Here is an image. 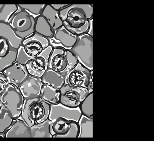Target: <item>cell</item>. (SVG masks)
I'll return each mask as SVG.
<instances>
[{
	"label": "cell",
	"mask_w": 154,
	"mask_h": 141,
	"mask_svg": "<svg viewBox=\"0 0 154 141\" xmlns=\"http://www.w3.org/2000/svg\"><path fill=\"white\" fill-rule=\"evenodd\" d=\"M59 15L66 28L79 36L87 33L90 29V20L93 18V6L70 5L59 11Z\"/></svg>",
	"instance_id": "6da1fadb"
},
{
	"label": "cell",
	"mask_w": 154,
	"mask_h": 141,
	"mask_svg": "<svg viewBox=\"0 0 154 141\" xmlns=\"http://www.w3.org/2000/svg\"><path fill=\"white\" fill-rule=\"evenodd\" d=\"M70 51L80 64L93 71V36L87 33L78 36L77 42Z\"/></svg>",
	"instance_id": "7a4b0ae2"
},
{
	"label": "cell",
	"mask_w": 154,
	"mask_h": 141,
	"mask_svg": "<svg viewBox=\"0 0 154 141\" xmlns=\"http://www.w3.org/2000/svg\"><path fill=\"white\" fill-rule=\"evenodd\" d=\"M24 100L19 88L11 84L0 95V102L10 111L14 121L20 116Z\"/></svg>",
	"instance_id": "3957f363"
},
{
	"label": "cell",
	"mask_w": 154,
	"mask_h": 141,
	"mask_svg": "<svg viewBox=\"0 0 154 141\" xmlns=\"http://www.w3.org/2000/svg\"><path fill=\"white\" fill-rule=\"evenodd\" d=\"M35 20L23 10L14 17L9 24L17 35L24 40L35 34Z\"/></svg>",
	"instance_id": "277c9868"
},
{
	"label": "cell",
	"mask_w": 154,
	"mask_h": 141,
	"mask_svg": "<svg viewBox=\"0 0 154 141\" xmlns=\"http://www.w3.org/2000/svg\"><path fill=\"white\" fill-rule=\"evenodd\" d=\"M52 138H78L79 133L78 123L57 118L50 124Z\"/></svg>",
	"instance_id": "5b68a950"
},
{
	"label": "cell",
	"mask_w": 154,
	"mask_h": 141,
	"mask_svg": "<svg viewBox=\"0 0 154 141\" xmlns=\"http://www.w3.org/2000/svg\"><path fill=\"white\" fill-rule=\"evenodd\" d=\"M60 90V103L71 108L79 107L82 102L91 92L88 89L72 87L65 83Z\"/></svg>",
	"instance_id": "8992f818"
},
{
	"label": "cell",
	"mask_w": 154,
	"mask_h": 141,
	"mask_svg": "<svg viewBox=\"0 0 154 141\" xmlns=\"http://www.w3.org/2000/svg\"><path fill=\"white\" fill-rule=\"evenodd\" d=\"M92 75L93 71L89 70L79 62L65 78V83L72 87L88 89Z\"/></svg>",
	"instance_id": "52a82bcc"
},
{
	"label": "cell",
	"mask_w": 154,
	"mask_h": 141,
	"mask_svg": "<svg viewBox=\"0 0 154 141\" xmlns=\"http://www.w3.org/2000/svg\"><path fill=\"white\" fill-rule=\"evenodd\" d=\"M78 36L69 31L64 25L55 31L53 37L49 39L54 48H61L70 50L78 41Z\"/></svg>",
	"instance_id": "ba28073f"
},
{
	"label": "cell",
	"mask_w": 154,
	"mask_h": 141,
	"mask_svg": "<svg viewBox=\"0 0 154 141\" xmlns=\"http://www.w3.org/2000/svg\"><path fill=\"white\" fill-rule=\"evenodd\" d=\"M79 107L71 108L59 103L50 106V111L48 119L51 121L61 118L68 121L78 123L82 115Z\"/></svg>",
	"instance_id": "9c48e42d"
},
{
	"label": "cell",
	"mask_w": 154,
	"mask_h": 141,
	"mask_svg": "<svg viewBox=\"0 0 154 141\" xmlns=\"http://www.w3.org/2000/svg\"><path fill=\"white\" fill-rule=\"evenodd\" d=\"M9 84L18 88L29 75L25 66L14 62L3 71Z\"/></svg>",
	"instance_id": "30bf717a"
},
{
	"label": "cell",
	"mask_w": 154,
	"mask_h": 141,
	"mask_svg": "<svg viewBox=\"0 0 154 141\" xmlns=\"http://www.w3.org/2000/svg\"><path fill=\"white\" fill-rule=\"evenodd\" d=\"M43 83L41 78L29 75L18 87L24 99L40 97Z\"/></svg>",
	"instance_id": "8fae6325"
},
{
	"label": "cell",
	"mask_w": 154,
	"mask_h": 141,
	"mask_svg": "<svg viewBox=\"0 0 154 141\" xmlns=\"http://www.w3.org/2000/svg\"><path fill=\"white\" fill-rule=\"evenodd\" d=\"M6 138H31L30 127L21 118L14 121L8 129L4 133Z\"/></svg>",
	"instance_id": "7c38bea8"
},
{
	"label": "cell",
	"mask_w": 154,
	"mask_h": 141,
	"mask_svg": "<svg viewBox=\"0 0 154 141\" xmlns=\"http://www.w3.org/2000/svg\"><path fill=\"white\" fill-rule=\"evenodd\" d=\"M50 106L41 100L33 103L29 109V116L35 124L41 123L48 119Z\"/></svg>",
	"instance_id": "4fadbf2b"
},
{
	"label": "cell",
	"mask_w": 154,
	"mask_h": 141,
	"mask_svg": "<svg viewBox=\"0 0 154 141\" xmlns=\"http://www.w3.org/2000/svg\"><path fill=\"white\" fill-rule=\"evenodd\" d=\"M67 63L66 50L61 48H54L49 61L48 68L61 73L66 69Z\"/></svg>",
	"instance_id": "5bb4252c"
},
{
	"label": "cell",
	"mask_w": 154,
	"mask_h": 141,
	"mask_svg": "<svg viewBox=\"0 0 154 141\" xmlns=\"http://www.w3.org/2000/svg\"><path fill=\"white\" fill-rule=\"evenodd\" d=\"M0 38L6 39L10 48L17 50L22 45L23 40L17 35L9 24L2 22H0Z\"/></svg>",
	"instance_id": "9a60e30c"
},
{
	"label": "cell",
	"mask_w": 154,
	"mask_h": 141,
	"mask_svg": "<svg viewBox=\"0 0 154 141\" xmlns=\"http://www.w3.org/2000/svg\"><path fill=\"white\" fill-rule=\"evenodd\" d=\"M29 75L41 78L48 69L45 60L41 57H36L28 62L25 65Z\"/></svg>",
	"instance_id": "2e32d148"
},
{
	"label": "cell",
	"mask_w": 154,
	"mask_h": 141,
	"mask_svg": "<svg viewBox=\"0 0 154 141\" xmlns=\"http://www.w3.org/2000/svg\"><path fill=\"white\" fill-rule=\"evenodd\" d=\"M60 96L61 92L59 89L53 87L47 84H43L40 97L42 101L51 106L60 102Z\"/></svg>",
	"instance_id": "e0dca14e"
},
{
	"label": "cell",
	"mask_w": 154,
	"mask_h": 141,
	"mask_svg": "<svg viewBox=\"0 0 154 141\" xmlns=\"http://www.w3.org/2000/svg\"><path fill=\"white\" fill-rule=\"evenodd\" d=\"M41 79L43 84H47L59 89L65 82V78L64 76L50 69H47Z\"/></svg>",
	"instance_id": "ac0fdd59"
},
{
	"label": "cell",
	"mask_w": 154,
	"mask_h": 141,
	"mask_svg": "<svg viewBox=\"0 0 154 141\" xmlns=\"http://www.w3.org/2000/svg\"><path fill=\"white\" fill-rule=\"evenodd\" d=\"M41 15L48 22L54 31L64 25L63 22L59 16V12L54 9L50 5H45Z\"/></svg>",
	"instance_id": "d6986e66"
},
{
	"label": "cell",
	"mask_w": 154,
	"mask_h": 141,
	"mask_svg": "<svg viewBox=\"0 0 154 141\" xmlns=\"http://www.w3.org/2000/svg\"><path fill=\"white\" fill-rule=\"evenodd\" d=\"M51 121L49 119L43 122L35 124L30 128L32 138H52L51 133L50 124Z\"/></svg>",
	"instance_id": "ffe728a7"
},
{
	"label": "cell",
	"mask_w": 154,
	"mask_h": 141,
	"mask_svg": "<svg viewBox=\"0 0 154 141\" xmlns=\"http://www.w3.org/2000/svg\"><path fill=\"white\" fill-rule=\"evenodd\" d=\"M35 32L49 40L53 37L55 33L51 26L42 15L35 20Z\"/></svg>",
	"instance_id": "44dd1931"
},
{
	"label": "cell",
	"mask_w": 154,
	"mask_h": 141,
	"mask_svg": "<svg viewBox=\"0 0 154 141\" xmlns=\"http://www.w3.org/2000/svg\"><path fill=\"white\" fill-rule=\"evenodd\" d=\"M22 11L18 5H4L0 11V22L10 24L14 17Z\"/></svg>",
	"instance_id": "7402d4cb"
},
{
	"label": "cell",
	"mask_w": 154,
	"mask_h": 141,
	"mask_svg": "<svg viewBox=\"0 0 154 141\" xmlns=\"http://www.w3.org/2000/svg\"><path fill=\"white\" fill-rule=\"evenodd\" d=\"M79 133L78 138H93V119L82 115L78 121Z\"/></svg>",
	"instance_id": "603a6c76"
},
{
	"label": "cell",
	"mask_w": 154,
	"mask_h": 141,
	"mask_svg": "<svg viewBox=\"0 0 154 141\" xmlns=\"http://www.w3.org/2000/svg\"><path fill=\"white\" fill-rule=\"evenodd\" d=\"M41 100L40 97L24 99L21 114L20 116L30 128L35 124V123L29 117V108L33 103Z\"/></svg>",
	"instance_id": "cb8c5ba5"
},
{
	"label": "cell",
	"mask_w": 154,
	"mask_h": 141,
	"mask_svg": "<svg viewBox=\"0 0 154 141\" xmlns=\"http://www.w3.org/2000/svg\"><path fill=\"white\" fill-rule=\"evenodd\" d=\"M14 121L11 113L6 109L0 112V134H4Z\"/></svg>",
	"instance_id": "d4e9b609"
},
{
	"label": "cell",
	"mask_w": 154,
	"mask_h": 141,
	"mask_svg": "<svg viewBox=\"0 0 154 141\" xmlns=\"http://www.w3.org/2000/svg\"><path fill=\"white\" fill-rule=\"evenodd\" d=\"M82 114L93 119V92H90L79 106Z\"/></svg>",
	"instance_id": "484cf974"
},
{
	"label": "cell",
	"mask_w": 154,
	"mask_h": 141,
	"mask_svg": "<svg viewBox=\"0 0 154 141\" xmlns=\"http://www.w3.org/2000/svg\"><path fill=\"white\" fill-rule=\"evenodd\" d=\"M23 10L27 12L29 16L35 20L42 15L46 5H18Z\"/></svg>",
	"instance_id": "4316f807"
},
{
	"label": "cell",
	"mask_w": 154,
	"mask_h": 141,
	"mask_svg": "<svg viewBox=\"0 0 154 141\" xmlns=\"http://www.w3.org/2000/svg\"><path fill=\"white\" fill-rule=\"evenodd\" d=\"M17 50L10 48L9 52L5 56L0 57V71L5 69L12 66L16 59Z\"/></svg>",
	"instance_id": "83f0119b"
},
{
	"label": "cell",
	"mask_w": 154,
	"mask_h": 141,
	"mask_svg": "<svg viewBox=\"0 0 154 141\" xmlns=\"http://www.w3.org/2000/svg\"><path fill=\"white\" fill-rule=\"evenodd\" d=\"M66 55L68 61L67 66L63 72L59 73L65 78L76 67L79 62L76 56L70 50H66Z\"/></svg>",
	"instance_id": "f1b7e54d"
},
{
	"label": "cell",
	"mask_w": 154,
	"mask_h": 141,
	"mask_svg": "<svg viewBox=\"0 0 154 141\" xmlns=\"http://www.w3.org/2000/svg\"><path fill=\"white\" fill-rule=\"evenodd\" d=\"M24 46L28 54L34 58L37 57L43 49L41 43L35 41H29Z\"/></svg>",
	"instance_id": "f546056e"
},
{
	"label": "cell",
	"mask_w": 154,
	"mask_h": 141,
	"mask_svg": "<svg viewBox=\"0 0 154 141\" xmlns=\"http://www.w3.org/2000/svg\"><path fill=\"white\" fill-rule=\"evenodd\" d=\"M34 58L28 54L26 51L25 47L21 45L17 50L16 59L15 62L25 66L28 62Z\"/></svg>",
	"instance_id": "4dcf8cb0"
},
{
	"label": "cell",
	"mask_w": 154,
	"mask_h": 141,
	"mask_svg": "<svg viewBox=\"0 0 154 141\" xmlns=\"http://www.w3.org/2000/svg\"><path fill=\"white\" fill-rule=\"evenodd\" d=\"M33 41L39 42L42 46L43 48H46L50 44L49 40L35 32V34L30 37L28 38L27 39L23 40L22 42V45L23 46H24L26 43L29 42V41Z\"/></svg>",
	"instance_id": "1f68e13d"
},
{
	"label": "cell",
	"mask_w": 154,
	"mask_h": 141,
	"mask_svg": "<svg viewBox=\"0 0 154 141\" xmlns=\"http://www.w3.org/2000/svg\"><path fill=\"white\" fill-rule=\"evenodd\" d=\"M54 48V47L50 44L46 48H43L42 51L37 56L42 57L44 60H45L48 67L51 55Z\"/></svg>",
	"instance_id": "d6a6232c"
},
{
	"label": "cell",
	"mask_w": 154,
	"mask_h": 141,
	"mask_svg": "<svg viewBox=\"0 0 154 141\" xmlns=\"http://www.w3.org/2000/svg\"><path fill=\"white\" fill-rule=\"evenodd\" d=\"M10 50V46L8 41L3 38H0V57L5 56Z\"/></svg>",
	"instance_id": "836d02e7"
},
{
	"label": "cell",
	"mask_w": 154,
	"mask_h": 141,
	"mask_svg": "<svg viewBox=\"0 0 154 141\" xmlns=\"http://www.w3.org/2000/svg\"><path fill=\"white\" fill-rule=\"evenodd\" d=\"M52 8L55 9L56 11H60L61 10L64 9L68 6H69L70 5H50Z\"/></svg>",
	"instance_id": "e575fe53"
},
{
	"label": "cell",
	"mask_w": 154,
	"mask_h": 141,
	"mask_svg": "<svg viewBox=\"0 0 154 141\" xmlns=\"http://www.w3.org/2000/svg\"><path fill=\"white\" fill-rule=\"evenodd\" d=\"M9 84L0 81V95L4 92Z\"/></svg>",
	"instance_id": "d590c367"
},
{
	"label": "cell",
	"mask_w": 154,
	"mask_h": 141,
	"mask_svg": "<svg viewBox=\"0 0 154 141\" xmlns=\"http://www.w3.org/2000/svg\"><path fill=\"white\" fill-rule=\"evenodd\" d=\"M0 81L9 84L8 80L5 77L3 71H0Z\"/></svg>",
	"instance_id": "8d00e7d4"
},
{
	"label": "cell",
	"mask_w": 154,
	"mask_h": 141,
	"mask_svg": "<svg viewBox=\"0 0 154 141\" xmlns=\"http://www.w3.org/2000/svg\"><path fill=\"white\" fill-rule=\"evenodd\" d=\"M90 27L89 30L87 33L90 35L91 36H93V27H92V22L93 18L90 20Z\"/></svg>",
	"instance_id": "74e56055"
},
{
	"label": "cell",
	"mask_w": 154,
	"mask_h": 141,
	"mask_svg": "<svg viewBox=\"0 0 154 141\" xmlns=\"http://www.w3.org/2000/svg\"><path fill=\"white\" fill-rule=\"evenodd\" d=\"M0 138H5L4 134H0Z\"/></svg>",
	"instance_id": "f35d334b"
},
{
	"label": "cell",
	"mask_w": 154,
	"mask_h": 141,
	"mask_svg": "<svg viewBox=\"0 0 154 141\" xmlns=\"http://www.w3.org/2000/svg\"><path fill=\"white\" fill-rule=\"evenodd\" d=\"M4 5H0V11H1L2 8Z\"/></svg>",
	"instance_id": "ab89813d"
}]
</instances>
